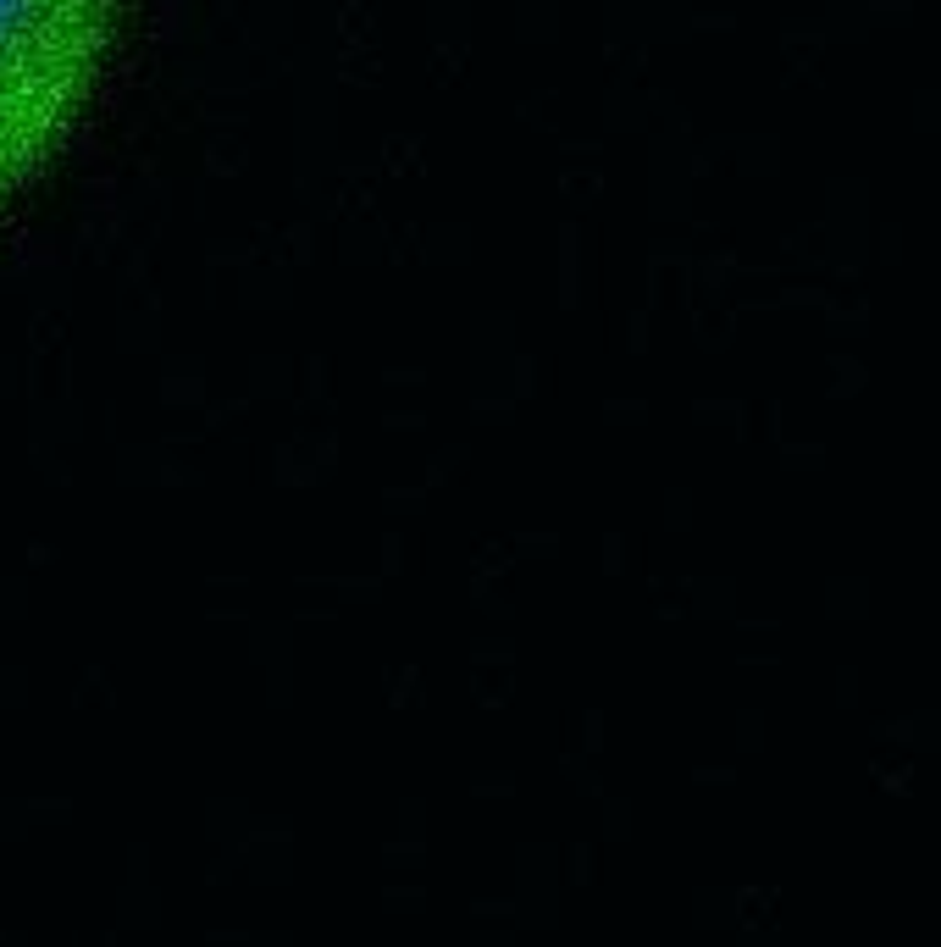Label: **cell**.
Wrapping results in <instances>:
<instances>
[{"instance_id": "2", "label": "cell", "mask_w": 941, "mask_h": 947, "mask_svg": "<svg viewBox=\"0 0 941 947\" xmlns=\"http://www.w3.org/2000/svg\"><path fill=\"white\" fill-rule=\"evenodd\" d=\"M881 737L914 743V754H941V709H914V715H903V720H886Z\"/></svg>"}, {"instance_id": "1", "label": "cell", "mask_w": 941, "mask_h": 947, "mask_svg": "<svg viewBox=\"0 0 941 947\" xmlns=\"http://www.w3.org/2000/svg\"><path fill=\"white\" fill-rule=\"evenodd\" d=\"M106 23L111 0H0V194L78 111Z\"/></svg>"}, {"instance_id": "4", "label": "cell", "mask_w": 941, "mask_h": 947, "mask_svg": "<svg viewBox=\"0 0 941 947\" xmlns=\"http://www.w3.org/2000/svg\"><path fill=\"white\" fill-rule=\"evenodd\" d=\"M742 743H759V715H742Z\"/></svg>"}, {"instance_id": "3", "label": "cell", "mask_w": 941, "mask_h": 947, "mask_svg": "<svg viewBox=\"0 0 941 947\" xmlns=\"http://www.w3.org/2000/svg\"><path fill=\"white\" fill-rule=\"evenodd\" d=\"M836 704H842V709L858 704V671H853V665H842V676H836Z\"/></svg>"}]
</instances>
